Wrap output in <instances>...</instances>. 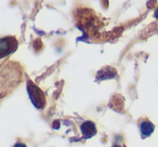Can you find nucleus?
<instances>
[{"label": "nucleus", "instance_id": "obj_1", "mask_svg": "<svg viewBox=\"0 0 158 147\" xmlns=\"http://www.w3.org/2000/svg\"><path fill=\"white\" fill-rule=\"evenodd\" d=\"M27 92L33 105L37 109H42L46 106V96L42 90L34 84L31 80H27Z\"/></svg>", "mask_w": 158, "mask_h": 147}, {"label": "nucleus", "instance_id": "obj_2", "mask_svg": "<svg viewBox=\"0 0 158 147\" xmlns=\"http://www.w3.org/2000/svg\"><path fill=\"white\" fill-rule=\"evenodd\" d=\"M18 40L13 36H6L0 38V59L15 52L18 49Z\"/></svg>", "mask_w": 158, "mask_h": 147}, {"label": "nucleus", "instance_id": "obj_3", "mask_svg": "<svg viewBox=\"0 0 158 147\" xmlns=\"http://www.w3.org/2000/svg\"><path fill=\"white\" fill-rule=\"evenodd\" d=\"M80 131L84 136V138H90L97 134V127H95L94 122L92 121H85L80 125Z\"/></svg>", "mask_w": 158, "mask_h": 147}, {"label": "nucleus", "instance_id": "obj_4", "mask_svg": "<svg viewBox=\"0 0 158 147\" xmlns=\"http://www.w3.org/2000/svg\"><path fill=\"white\" fill-rule=\"evenodd\" d=\"M117 71L115 68L110 67V66H105L104 68H102L101 70H99L97 74V79L98 80H105V79H110V78L116 77Z\"/></svg>", "mask_w": 158, "mask_h": 147}, {"label": "nucleus", "instance_id": "obj_5", "mask_svg": "<svg viewBox=\"0 0 158 147\" xmlns=\"http://www.w3.org/2000/svg\"><path fill=\"white\" fill-rule=\"evenodd\" d=\"M139 127H140L141 135H142L143 137H147V136H149L151 134H153L154 130H155L154 125L149 120H147V119H143V120H141Z\"/></svg>", "mask_w": 158, "mask_h": 147}, {"label": "nucleus", "instance_id": "obj_6", "mask_svg": "<svg viewBox=\"0 0 158 147\" xmlns=\"http://www.w3.org/2000/svg\"><path fill=\"white\" fill-rule=\"evenodd\" d=\"M13 147H27V146L24 144V143H16V144L14 145Z\"/></svg>", "mask_w": 158, "mask_h": 147}, {"label": "nucleus", "instance_id": "obj_7", "mask_svg": "<svg viewBox=\"0 0 158 147\" xmlns=\"http://www.w3.org/2000/svg\"><path fill=\"white\" fill-rule=\"evenodd\" d=\"M154 18H155L156 20H158V8L155 10V12H154Z\"/></svg>", "mask_w": 158, "mask_h": 147}, {"label": "nucleus", "instance_id": "obj_8", "mask_svg": "<svg viewBox=\"0 0 158 147\" xmlns=\"http://www.w3.org/2000/svg\"><path fill=\"white\" fill-rule=\"evenodd\" d=\"M113 147H121V146H120V145H117V144H116V145H114Z\"/></svg>", "mask_w": 158, "mask_h": 147}]
</instances>
